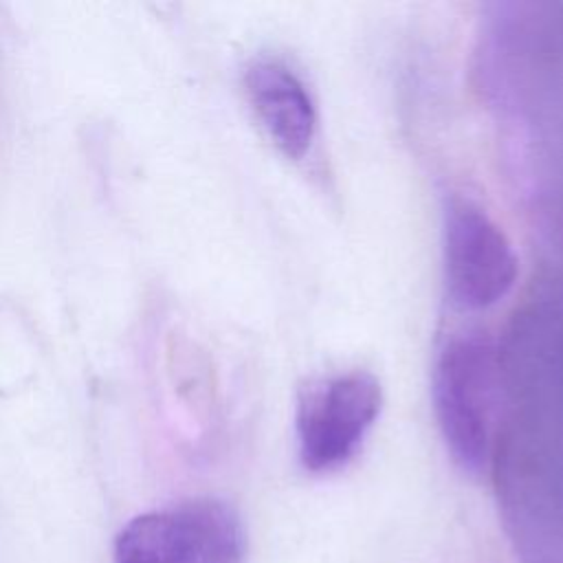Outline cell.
<instances>
[{
  "label": "cell",
  "mask_w": 563,
  "mask_h": 563,
  "mask_svg": "<svg viewBox=\"0 0 563 563\" xmlns=\"http://www.w3.org/2000/svg\"><path fill=\"white\" fill-rule=\"evenodd\" d=\"M497 387V350L482 330L451 336L433 369V402L453 460L479 473L490 449Z\"/></svg>",
  "instance_id": "6da1fadb"
},
{
  "label": "cell",
  "mask_w": 563,
  "mask_h": 563,
  "mask_svg": "<svg viewBox=\"0 0 563 563\" xmlns=\"http://www.w3.org/2000/svg\"><path fill=\"white\" fill-rule=\"evenodd\" d=\"M114 563H246L238 510L213 497L134 517L114 541Z\"/></svg>",
  "instance_id": "7a4b0ae2"
},
{
  "label": "cell",
  "mask_w": 563,
  "mask_h": 563,
  "mask_svg": "<svg viewBox=\"0 0 563 563\" xmlns=\"http://www.w3.org/2000/svg\"><path fill=\"white\" fill-rule=\"evenodd\" d=\"M380 409V385L365 369L339 372L310 383L297 405L295 431L301 464L328 473L347 464Z\"/></svg>",
  "instance_id": "3957f363"
},
{
  "label": "cell",
  "mask_w": 563,
  "mask_h": 563,
  "mask_svg": "<svg viewBox=\"0 0 563 563\" xmlns=\"http://www.w3.org/2000/svg\"><path fill=\"white\" fill-rule=\"evenodd\" d=\"M444 275L455 306L477 310L499 301L517 279V255L499 224L471 198L444 209Z\"/></svg>",
  "instance_id": "277c9868"
},
{
  "label": "cell",
  "mask_w": 563,
  "mask_h": 563,
  "mask_svg": "<svg viewBox=\"0 0 563 563\" xmlns=\"http://www.w3.org/2000/svg\"><path fill=\"white\" fill-rule=\"evenodd\" d=\"M244 84L277 147L286 156H303L314 139L317 110L301 77L277 57H257L249 64Z\"/></svg>",
  "instance_id": "5b68a950"
}]
</instances>
